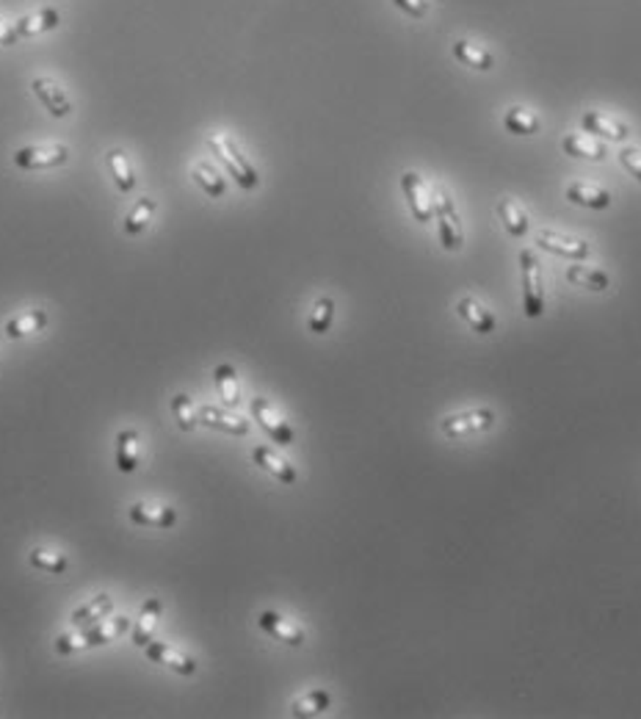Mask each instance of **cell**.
<instances>
[{
	"instance_id": "cell-1",
	"label": "cell",
	"mask_w": 641,
	"mask_h": 719,
	"mask_svg": "<svg viewBox=\"0 0 641 719\" xmlns=\"http://www.w3.org/2000/svg\"><path fill=\"white\" fill-rule=\"evenodd\" d=\"M208 147L224 163L227 174H230L241 189L255 191L260 186L257 169L252 166V161L244 155V150L238 147V142L230 136V133H210V136H208Z\"/></svg>"
},
{
	"instance_id": "cell-2",
	"label": "cell",
	"mask_w": 641,
	"mask_h": 719,
	"mask_svg": "<svg viewBox=\"0 0 641 719\" xmlns=\"http://www.w3.org/2000/svg\"><path fill=\"white\" fill-rule=\"evenodd\" d=\"M432 202H434V219H437L442 249H448V252L462 249L465 230H462V219H460V210H456V202H453L451 191L445 186H437Z\"/></svg>"
},
{
	"instance_id": "cell-3",
	"label": "cell",
	"mask_w": 641,
	"mask_h": 719,
	"mask_svg": "<svg viewBox=\"0 0 641 719\" xmlns=\"http://www.w3.org/2000/svg\"><path fill=\"white\" fill-rule=\"evenodd\" d=\"M520 268H523V304L525 316L539 319L544 313V285H542V263L534 255V249L520 252Z\"/></svg>"
},
{
	"instance_id": "cell-4",
	"label": "cell",
	"mask_w": 641,
	"mask_h": 719,
	"mask_svg": "<svg viewBox=\"0 0 641 719\" xmlns=\"http://www.w3.org/2000/svg\"><path fill=\"white\" fill-rule=\"evenodd\" d=\"M70 158V147L67 145H28L14 150L12 161L17 169L25 172H42V169H56L64 166Z\"/></svg>"
},
{
	"instance_id": "cell-5",
	"label": "cell",
	"mask_w": 641,
	"mask_h": 719,
	"mask_svg": "<svg viewBox=\"0 0 641 719\" xmlns=\"http://www.w3.org/2000/svg\"><path fill=\"white\" fill-rule=\"evenodd\" d=\"M492 426H495V413L489 407H476V410H465V413H456V416L442 418L440 432L445 437H451V440H460V437H468V434L487 432Z\"/></svg>"
},
{
	"instance_id": "cell-6",
	"label": "cell",
	"mask_w": 641,
	"mask_h": 719,
	"mask_svg": "<svg viewBox=\"0 0 641 719\" xmlns=\"http://www.w3.org/2000/svg\"><path fill=\"white\" fill-rule=\"evenodd\" d=\"M249 410H252V418L260 424V429L274 440V443H280V445H291L296 440V432L291 429V424L274 410V404L268 398H252L249 404Z\"/></svg>"
},
{
	"instance_id": "cell-7",
	"label": "cell",
	"mask_w": 641,
	"mask_h": 719,
	"mask_svg": "<svg viewBox=\"0 0 641 719\" xmlns=\"http://www.w3.org/2000/svg\"><path fill=\"white\" fill-rule=\"evenodd\" d=\"M401 189H404V197L409 202L412 216H415L421 224H429L434 219V202H432V194L423 183V177L418 172H404Z\"/></svg>"
},
{
	"instance_id": "cell-8",
	"label": "cell",
	"mask_w": 641,
	"mask_h": 719,
	"mask_svg": "<svg viewBox=\"0 0 641 719\" xmlns=\"http://www.w3.org/2000/svg\"><path fill=\"white\" fill-rule=\"evenodd\" d=\"M257 622H260V628H263V631H265L271 640H277V642H283V645H291V648L304 645V628L296 625L293 620L277 614V612H260Z\"/></svg>"
},
{
	"instance_id": "cell-9",
	"label": "cell",
	"mask_w": 641,
	"mask_h": 719,
	"mask_svg": "<svg viewBox=\"0 0 641 719\" xmlns=\"http://www.w3.org/2000/svg\"><path fill=\"white\" fill-rule=\"evenodd\" d=\"M31 89H33V95L39 98V103L51 111V117L64 119V117L72 114V100L67 98V92L53 78H33Z\"/></svg>"
},
{
	"instance_id": "cell-10",
	"label": "cell",
	"mask_w": 641,
	"mask_h": 719,
	"mask_svg": "<svg viewBox=\"0 0 641 719\" xmlns=\"http://www.w3.org/2000/svg\"><path fill=\"white\" fill-rule=\"evenodd\" d=\"M144 653H147V658L153 664L169 667V669L177 672V676H186L189 678V676H194V672H197V661L191 656H186L182 650H177V648H172L166 642H153L150 640V645L144 648Z\"/></svg>"
},
{
	"instance_id": "cell-11",
	"label": "cell",
	"mask_w": 641,
	"mask_h": 719,
	"mask_svg": "<svg viewBox=\"0 0 641 719\" xmlns=\"http://www.w3.org/2000/svg\"><path fill=\"white\" fill-rule=\"evenodd\" d=\"M536 244L544 252H553V255H562V257H572V260H586L591 255V247L583 238H570V236L553 233V230H539L536 233Z\"/></svg>"
},
{
	"instance_id": "cell-12",
	"label": "cell",
	"mask_w": 641,
	"mask_h": 719,
	"mask_svg": "<svg viewBox=\"0 0 641 719\" xmlns=\"http://www.w3.org/2000/svg\"><path fill=\"white\" fill-rule=\"evenodd\" d=\"M127 518L135 526H150V528H172L177 523V509L166 504H153V501H139L127 509Z\"/></svg>"
},
{
	"instance_id": "cell-13",
	"label": "cell",
	"mask_w": 641,
	"mask_h": 719,
	"mask_svg": "<svg viewBox=\"0 0 641 719\" xmlns=\"http://www.w3.org/2000/svg\"><path fill=\"white\" fill-rule=\"evenodd\" d=\"M200 416V424L210 426V429H218V432H227V434H246L249 432V421H244L241 416L230 413V407H213V404H205V407L197 410Z\"/></svg>"
},
{
	"instance_id": "cell-14",
	"label": "cell",
	"mask_w": 641,
	"mask_h": 719,
	"mask_svg": "<svg viewBox=\"0 0 641 719\" xmlns=\"http://www.w3.org/2000/svg\"><path fill=\"white\" fill-rule=\"evenodd\" d=\"M252 460H255V465H260L265 473H271L274 479L283 481V484H296V479H299L296 468H293L288 460H283V457H280L277 452H274V448H268V445H255V448H252Z\"/></svg>"
},
{
	"instance_id": "cell-15",
	"label": "cell",
	"mask_w": 641,
	"mask_h": 719,
	"mask_svg": "<svg viewBox=\"0 0 641 719\" xmlns=\"http://www.w3.org/2000/svg\"><path fill=\"white\" fill-rule=\"evenodd\" d=\"M581 127L586 133H598L600 139H608V142H625L630 136L627 125H622L619 119H614L608 114H600V111H586L581 117Z\"/></svg>"
},
{
	"instance_id": "cell-16",
	"label": "cell",
	"mask_w": 641,
	"mask_h": 719,
	"mask_svg": "<svg viewBox=\"0 0 641 719\" xmlns=\"http://www.w3.org/2000/svg\"><path fill=\"white\" fill-rule=\"evenodd\" d=\"M456 313H460V319H465L478 335H489V332H495V316H492V310L484 307L476 296H465V299H460V304H456Z\"/></svg>"
},
{
	"instance_id": "cell-17",
	"label": "cell",
	"mask_w": 641,
	"mask_h": 719,
	"mask_svg": "<svg viewBox=\"0 0 641 719\" xmlns=\"http://www.w3.org/2000/svg\"><path fill=\"white\" fill-rule=\"evenodd\" d=\"M61 25V12L59 9H42L36 14H28L23 17L20 23H14V33L20 39H31V36H39V33H48V31H56Z\"/></svg>"
},
{
	"instance_id": "cell-18",
	"label": "cell",
	"mask_w": 641,
	"mask_h": 719,
	"mask_svg": "<svg viewBox=\"0 0 641 719\" xmlns=\"http://www.w3.org/2000/svg\"><path fill=\"white\" fill-rule=\"evenodd\" d=\"M127 631V617H103L98 620L95 625H88L83 637H86V648H100V645H108L114 640H119L122 634Z\"/></svg>"
},
{
	"instance_id": "cell-19",
	"label": "cell",
	"mask_w": 641,
	"mask_h": 719,
	"mask_svg": "<svg viewBox=\"0 0 641 719\" xmlns=\"http://www.w3.org/2000/svg\"><path fill=\"white\" fill-rule=\"evenodd\" d=\"M497 216L503 221V228H506L509 236L515 238H525L528 230H531V221H528V213L523 210V205L512 197H503L497 202Z\"/></svg>"
},
{
	"instance_id": "cell-20",
	"label": "cell",
	"mask_w": 641,
	"mask_h": 719,
	"mask_svg": "<svg viewBox=\"0 0 641 719\" xmlns=\"http://www.w3.org/2000/svg\"><path fill=\"white\" fill-rule=\"evenodd\" d=\"M161 612H163L161 598H147L144 601L142 614H139V620H135V628H133V645H139V648H147L150 645L153 631H155V625L161 620Z\"/></svg>"
},
{
	"instance_id": "cell-21",
	"label": "cell",
	"mask_w": 641,
	"mask_h": 719,
	"mask_svg": "<svg viewBox=\"0 0 641 719\" xmlns=\"http://www.w3.org/2000/svg\"><path fill=\"white\" fill-rule=\"evenodd\" d=\"M213 382L218 390V398L224 401V407L236 410L241 404V388H238V374L230 363H221L213 369Z\"/></svg>"
},
{
	"instance_id": "cell-22",
	"label": "cell",
	"mask_w": 641,
	"mask_h": 719,
	"mask_svg": "<svg viewBox=\"0 0 641 719\" xmlns=\"http://www.w3.org/2000/svg\"><path fill=\"white\" fill-rule=\"evenodd\" d=\"M191 177H194V183H197L208 197H213V200H218V197L227 194V180H224V174H221L210 161H200V163H194V166H191Z\"/></svg>"
},
{
	"instance_id": "cell-23",
	"label": "cell",
	"mask_w": 641,
	"mask_h": 719,
	"mask_svg": "<svg viewBox=\"0 0 641 719\" xmlns=\"http://www.w3.org/2000/svg\"><path fill=\"white\" fill-rule=\"evenodd\" d=\"M116 468L122 473H133L139 468V432L122 429L116 434Z\"/></svg>"
},
{
	"instance_id": "cell-24",
	"label": "cell",
	"mask_w": 641,
	"mask_h": 719,
	"mask_svg": "<svg viewBox=\"0 0 641 719\" xmlns=\"http://www.w3.org/2000/svg\"><path fill=\"white\" fill-rule=\"evenodd\" d=\"M567 200L575 202V205H583V208H591V210H603L611 205V194L600 186H591V183H570L567 186Z\"/></svg>"
},
{
	"instance_id": "cell-25",
	"label": "cell",
	"mask_w": 641,
	"mask_h": 719,
	"mask_svg": "<svg viewBox=\"0 0 641 719\" xmlns=\"http://www.w3.org/2000/svg\"><path fill=\"white\" fill-rule=\"evenodd\" d=\"M453 59L468 64V67H473V70H478V72H489L495 67V59H492L489 51H484L481 44L465 42V39L453 42Z\"/></svg>"
},
{
	"instance_id": "cell-26",
	"label": "cell",
	"mask_w": 641,
	"mask_h": 719,
	"mask_svg": "<svg viewBox=\"0 0 641 719\" xmlns=\"http://www.w3.org/2000/svg\"><path fill=\"white\" fill-rule=\"evenodd\" d=\"M562 150L572 158H586V161H603L606 158V147L598 139L581 136V133H570V136H564Z\"/></svg>"
},
{
	"instance_id": "cell-27",
	"label": "cell",
	"mask_w": 641,
	"mask_h": 719,
	"mask_svg": "<svg viewBox=\"0 0 641 719\" xmlns=\"http://www.w3.org/2000/svg\"><path fill=\"white\" fill-rule=\"evenodd\" d=\"M155 208H158V202L153 197H142L139 202L130 208V213L125 216V233L127 236H142L150 228V221L155 216Z\"/></svg>"
},
{
	"instance_id": "cell-28",
	"label": "cell",
	"mask_w": 641,
	"mask_h": 719,
	"mask_svg": "<svg viewBox=\"0 0 641 719\" xmlns=\"http://www.w3.org/2000/svg\"><path fill=\"white\" fill-rule=\"evenodd\" d=\"M111 606H114V601H111V595H98V598H91L88 603H83L80 609H75L72 612V625L75 628H88V625H95L98 620H103L108 612H111Z\"/></svg>"
},
{
	"instance_id": "cell-29",
	"label": "cell",
	"mask_w": 641,
	"mask_h": 719,
	"mask_svg": "<svg viewBox=\"0 0 641 719\" xmlns=\"http://www.w3.org/2000/svg\"><path fill=\"white\" fill-rule=\"evenodd\" d=\"M567 280L578 288H589V291H606L611 285V277L600 268L591 266H570L567 268Z\"/></svg>"
},
{
	"instance_id": "cell-30",
	"label": "cell",
	"mask_w": 641,
	"mask_h": 719,
	"mask_svg": "<svg viewBox=\"0 0 641 719\" xmlns=\"http://www.w3.org/2000/svg\"><path fill=\"white\" fill-rule=\"evenodd\" d=\"M44 327H48V313H44V310H28V313H23V316L12 319L6 324V335L17 341V338H28L33 332H42Z\"/></svg>"
},
{
	"instance_id": "cell-31",
	"label": "cell",
	"mask_w": 641,
	"mask_h": 719,
	"mask_svg": "<svg viewBox=\"0 0 641 719\" xmlns=\"http://www.w3.org/2000/svg\"><path fill=\"white\" fill-rule=\"evenodd\" d=\"M106 163H108V172H111V177H114V183H116V189L119 191H133L135 189V174H133V166H130V161H127V155L116 147V150H111L108 155H106Z\"/></svg>"
},
{
	"instance_id": "cell-32",
	"label": "cell",
	"mask_w": 641,
	"mask_h": 719,
	"mask_svg": "<svg viewBox=\"0 0 641 719\" xmlns=\"http://www.w3.org/2000/svg\"><path fill=\"white\" fill-rule=\"evenodd\" d=\"M172 413H174V421L182 432H194L197 424H200V416H197V407H194V398L189 393H177L172 398Z\"/></svg>"
},
{
	"instance_id": "cell-33",
	"label": "cell",
	"mask_w": 641,
	"mask_h": 719,
	"mask_svg": "<svg viewBox=\"0 0 641 719\" xmlns=\"http://www.w3.org/2000/svg\"><path fill=\"white\" fill-rule=\"evenodd\" d=\"M503 125H506V130L515 133V136H534V133H539V119L531 111L520 108V106H515V108L506 111V117H503Z\"/></svg>"
},
{
	"instance_id": "cell-34",
	"label": "cell",
	"mask_w": 641,
	"mask_h": 719,
	"mask_svg": "<svg viewBox=\"0 0 641 719\" xmlns=\"http://www.w3.org/2000/svg\"><path fill=\"white\" fill-rule=\"evenodd\" d=\"M332 319H335V302H332L330 296H320V299L312 304V313H310L307 327H310V332H315V335H324V332H330Z\"/></svg>"
},
{
	"instance_id": "cell-35",
	"label": "cell",
	"mask_w": 641,
	"mask_h": 719,
	"mask_svg": "<svg viewBox=\"0 0 641 719\" xmlns=\"http://www.w3.org/2000/svg\"><path fill=\"white\" fill-rule=\"evenodd\" d=\"M332 697L327 689H312L307 692L304 697H299L293 703V716H315V714H324L330 708Z\"/></svg>"
},
{
	"instance_id": "cell-36",
	"label": "cell",
	"mask_w": 641,
	"mask_h": 719,
	"mask_svg": "<svg viewBox=\"0 0 641 719\" xmlns=\"http://www.w3.org/2000/svg\"><path fill=\"white\" fill-rule=\"evenodd\" d=\"M31 565L44 570V573H53V575H61L67 570V556L59 554V551H48V548H33L31 551Z\"/></svg>"
},
{
	"instance_id": "cell-37",
	"label": "cell",
	"mask_w": 641,
	"mask_h": 719,
	"mask_svg": "<svg viewBox=\"0 0 641 719\" xmlns=\"http://www.w3.org/2000/svg\"><path fill=\"white\" fill-rule=\"evenodd\" d=\"M619 163L641 183V150L638 147H622L619 150Z\"/></svg>"
},
{
	"instance_id": "cell-38",
	"label": "cell",
	"mask_w": 641,
	"mask_h": 719,
	"mask_svg": "<svg viewBox=\"0 0 641 719\" xmlns=\"http://www.w3.org/2000/svg\"><path fill=\"white\" fill-rule=\"evenodd\" d=\"M393 4L409 14V17H415V20H423L429 14V0H393Z\"/></svg>"
},
{
	"instance_id": "cell-39",
	"label": "cell",
	"mask_w": 641,
	"mask_h": 719,
	"mask_svg": "<svg viewBox=\"0 0 641 719\" xmlns=\"http://www.w3.org/2000/svg\"><path fill=\"white\" fill-rule=\"evenodd\" d=\"M80 648H86V637H83V631H80V634H61V637L56 640V653H61V656L75 653V650H80Z\"/></svg>"
},
{
	"instance_id": "cell-40",
	"label": "cell",
	"mask_w": 641,
	"mask_h": 719,
	"mask_svg": "<svg viewBox=\"0 0 641 719\" xmlns=\"http://www.w3.org/2000/svg\"><path fill=\"white\" fill-rule=\"evenodd\" d=\"M17 33H14V25H9V23H4L0 20V44H17Z\"/></svg>"
}]
</instances>
